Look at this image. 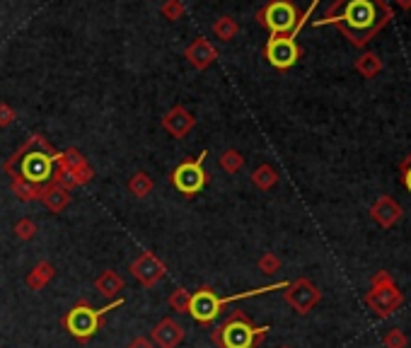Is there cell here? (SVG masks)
<instances>
[{"mask_svg":"<svg viewBox=\"0 0 411 348\" xmlns=\"http://www.w3.org/2000/svg\"><path fill=\"white\" fill-rule=\"evenodd\" d=\"M276 181H278V172H276L271 164H259V167L252 172V184H254L257 189H261V191L274 189Z\"/></svg>","mask_w":411,"mask_h":348,"instance_id":"20","label":"cell"},{"mask_svg":"<svg viewBox=\"0 0 411 348\" xmlns=\"http://www.w3.org/2000/svg\"><path fill=\"white\" fill-rule=\"evenodd\" d=\"M39 201L44 203L51 213H63V211L70 206V191H66L63 186L54 184V181H49V184H44V189H41Z\"/></svg>","mask_w":411,"mask_h":348,"instance_id":"16","label":"cell"},{"mask_svg":"<svg viewBox=\"0 0 411 348\" xmlns=\"http://www.w3.org/2000/svg\"><path fill=\"white\" fill-rule=\"evenodd\" d=\"M193 123H196V119L191 116V111L179 107V104L169 109L167 114H164V119H162L164 131L172 135V138H184V135L193 128Z\"/></svg>","mask_w":411,"mask_h":348,"instance_id":"14","label":"cell"},{"mask_svg":"<svg viewBox=\"0 0 411 348\" xmlns=\"http://www.w3.org/2000/svg\"><path fill=\"white\" fill-rule=\"evenodd\" d=\"M385 68L383 58L378 54H373V51H366V54H361L356 58V70L363 75V78H375V75H380Z\"/></svg>","mask_w":411,"mask_h":348,"instance_id":"19","label":"cell"},{"mask_svg":"<svg viewBox=\"0 0 411 348\" xmlns=\"http://www.w3.org/2000/svg\"><path fill=\"white\" fill-rule=\"evenodd\" d=\"M399 176H402V184L407 186L411 193V152L404 157L402 164H399Z\"/></svg>","mask_w":411,"mask_h":348,"instance_id":"31","label":"cell"},{"mask_svg":"<svg viewBox=\"0 0 411 348\" xmlns=\"http://www.w3.org/2000/svg\"><path fill=\"white\" fill-rule=\"evenodd\" d=\"M269 327H257L242 310H235L218 329L210 332V341L220 348H259Z\"/></svg>","mask_w":411,"mask_h":348,"instance_id":"4","label":"cell"},{"mask_svg":"<svg viewBox=\"0 0 411 348\" xmlns=\"http://www.w3.org/2000/svg\"><path fill=\"white\" fill-rule=\"evenodd\" d=\"M37 232H39V228H37V223H34L32 218H22V220H17V223H15V235H17V240L29 242V240L37 237Z\"/></svg>","mask_w":411,"mask_h":348,"instance_id":"27","label":"cell"},{"mask_svg":"<svg viewBox=\"0 0 411 348\" xmlns=\"http://www.w3.org/2000/svg\"><path fill=\"white\" fill-rule=\"evenodd\" d=\"M0 348H3V346H0Z\"/></svg>","mask_w":411,"mask_h":348,"instance_id":"36","label":"cell"},{"mask_svg":"<svg viewBox=\"0 0 411 348\" xmlns=\"http://www.w3.org/2000/svg\"><path fill=\"white\" fill-rule=\"evenodd\" d=\"M395 17L385 0H334L332 8L315 27L334 25L358 49L368 46Z\"/></svg>","mask_w":411,"mask_h":348,"instance_id":"1","label":"cell"},{"mask_svg":"<svg viewBox=\"0 0 411 348\" xmlns=\"http://www.w3.org/2000/svg\"><path fill=\"white\" fill-rule=\"evenodd\" d=\"M184 5H181V0H167V3L162 5V15L167 17V20H172V22H177L184 17Z\"/></svg>","mask_w":411,"mask_h":348,"instance_id":"30","label":"cell"},{"mask_svg":"<svg viewBox=\"0 0 411 348\" xmlns=\"http://www.w3.org/2000/svg\"><path fill=\"white\" fill-rule=\"evenodd\" d=\"M281 348H291V346H281Z\"/></svg>","mask_w":411,"mask_h":348,"instance_id":"35","label":"cell"},{"mask_svg":"<svg viewBox=\"0 0 411 348\" xmlns=\"http://www.w3.org/2000/svg\"><path fill=\"white\" fill-rule=\"evenodd\" d=\"M54 276H56L54 264H51V262H39L37 266H34L27 274L25 283H27L29 291H44V288L49 286L51 281H54Z\"/></svg>","mask_w":411,"mask_h":348,"instance_id":"18","label":"cell"},{"mask_svg":"<svg viewBox=\"0 0 411 348\" xmlns=\"http://www.w3.org/2000/svg\"><path fill=\"white\" fill-rule=\"evenodd\" d=\"M320 5V0H313L310 3V8L305 10V15H300V22H298V27L293 29L291 34H278V37H269L266 46H264V56H266V61L271 63L276 70H288L293 68L298 63V58H300V46H298L295 37L300 34V29L305 25V20H310L313 17V10Z\"/></svg>","mask_w":411,"mask_h":348,"instance_id":"6","label":"cell"},{"mask_svg":"<svg viewBox=\"0 0 411 348\" xmlns=\"http://www.w3.org/2000/svg\"><path fill=\"white\" fill-rule=\"evenodd\" d=\"M283 298L298 315H308V312H313L317 308V303L322 300V293L313 281L303 276V279H295L293 283H288Z\"/></svg>","mask_w":411,"mask_h":348,"instance_id":"10","label":"cell"},{"mask_svg":"<svg viewBox=\"0 0 411 348\" xmlns=\"http://www.w3.org/2000/svg\"><path fill=\"white\" fill-rule=\"evenodd\" d=\"M186 339V332L184 327L172 320V317H164L150 329V341L155 344V348H179L184 344Z\"/></svg>","mask_w":411,"mask_h":348,"instance_id":"12","label":"cell"},{"mask_svg":"<svg viewBox=\"0 0 411 348\" xmlns=\"http://www.w3.org/2000/svg\"><path fill=\"white\" fill-rule=\"evenodd\" d=\"M286 286H288V281H278V283H271V286L254 288V291L227 295V298H220V295H215L208 286H203V288H198L196 293H191V303H189V312H186V315H191V320L198 324H210L218 320V315L225 305L237 303V300H247V298H257V295H266L274 291H286Z\"/></svg>","mask_w":411,"mask_h":348,"instance_id":"3","label":"cell"},{"mask_svg":"<svg viewBox=\"0 0 411 348\" xmlns=\"http://www.w3.org/2000/svg\"><path fill=\"white\" fill-rule=\"evenodd\" d=\"M41 189L39 184H32V181H25V179H13V191L20 201H39L41 198Z\"/></svg>","mask_w":411,"mask_h":348,"instance_id":"22","label":"cell"},{"mask_svg":"<svg viewBox=\"0 0 411 348\" xmlns=\"http://www.w3.org/2000/svg\"><path fill=\"white\" fill-rule=\"evenodd\" d=\"M128 191L136 198H145L152 191V179L145 172H136L128 179Z\"/></svg>","mask_w":411,"mask_h":348,"instance_id":"23","label":"cell"},{"mask_svg":"<svg viewBox=\"0 0 411 348\" xmlns=\"http://www.w3.org/2000/svg\"><path fill=\"white\" fill-rule=\"evenodd\" d=\"M402 303H404V293L397 288L395 279H392L387 271H378V274L373 276V286H370V291L366 293L368 308L373 310L380 320H385V317L395 315V312L402 308Z\"/></svg>","mask_w":411,"mask_h":348,"instance_id":"7","label":"cell"},{"mask_svg":"<svg viewBox=\"0 0 411 348\" xmlns=\"http://www.w3.org/2000/svg\"><path fill=\"white\" fill-rule=\"evenodd\" d=\"M123 286H126V283H123V279L119 274H116V271H104V274H99L97 279H95V288L99 291V295H102V298H107L109 303L111 300H116L121 295V291H123Z\"/></svg>","mask_w":411,"mask_h":348,"instance_id":"17","label":"cell"},{"mask_svg":"<svg viewBox=\"0 0 411 348\" xmlns=\"http://www.w3.org/2000/svg\"><path fill=\"white\" fill-rule=\"evenodd\" d=\"M126 348H155V344L150 341V336H133Z\"/></svg>","mask_w":411,"mask_h":348,"instance_id":"33","label":"cell"},{"mask_svg":"<svg viewBox=\"0 0 411 348\" xmlns=\"http://www.w3.org/2000/svg\"><path fill=\"white\" fill-rule=\"evenodd\" d=\"M257 266H259L261 274L266 276H274L276 271L281 269V259L274 254V252H264V254L259 257V262H257Z\"/></svg>","mask_w":411,"mask_h":348,"instance_id":"28","label":"cell"},{"mask_svg":"<svg viewBox=\"0 0 411 348\" xmlns=\"http://www.w3.org/2000/svg\"><path fill=\"white\" fill-rule=\"evenodd\" d=\"M402 213H404L402 206H399L392 196H380L378 201L373 203V208H370V218L385 230L397 225V223L402 220Z\"/></svg>","mask_w":411,"mask_h":348,"instance_id":"13","label":"cell"},{"mask_svg":"<svg viewBox=\"0 0 411 348\" xmlns=\"http://www.w3.org/2000/svg\"><path fill=\"white\" fill-rule=\"evenodd\" d=\"M397 5L402 10H411V0H397Z\"/></svg>","mask_w":411,"mask_h":348,"instance_id":"34","label":"cell"},{"mask_svg":"<svg viewBox=\"0 0 411 348\" xmlns=\"http://www.w3.org/2000/svg\"><path fill=\"white\" fill-rule=\"evenodd\" d=\"M56 164L58 167H63V169H68V172H75V169L85 167L87 160H85V155H82L80 150L68 147V150H63V152H58L56 155Z\"/></svg>","mask_w":411,"mask_h":348,"instance_id":"21","label":"cell"},{"mask_svg":"<svg viewBox=\"0 0 411 348\" xmlns=\"http://www.w3.org/2000/svg\"><path fill=\"white\" fill-rule=\"evenodd\" d=\"M383 344H385V348H407L409 339H407V334H404L402 329L395 327L383 336Z\"/></svg>","mask_w":411,"mask_h":348,"instance_id":"29","label":"cell"},{"mask_svg":"<svg viewBox=\"0 0 411 348\" xmlns=\"http://www.w3.org/2000/svg\"><path fill=\"white\" fill-rule=\"evenodd\" d=\"M237 29H240V27H237V22H235L232 17H220V20L213 25L215 37H218L220 41H230V39H235Z\"/></svg>","mask_w":411,"mask_h":348,"instance_id":"26","label":"cell"},{"mask_svg":"<svg viewBox=\"0 0 411 348\" xmlns=\"http://www.w3.org/2000/svg\"><path fill=\"white\" fill-rule=\"evenodd\" d=\"M15 121V111L10 104H5V102H0V126H10V123Z\"/></svg>","mask_w":411,"mask_h":348,"instance_id":"32","label":"cell"},{"mask_svg":"<svg viewBox=\"0 0 411 348\" xmlns=\"http://www.w3.org/2000/svg\"><path fill=\"white\" fill-rule=\"evenodd\" d=\"M167 303L177 315H186V312H189V303H191V293L186 291V288H174V291L169 293Z\"/></svg>","mask_w":411,"mask_h":348,"instance_id":"24","label":"cell"},{"mask_svg":"<svg viewBox=\"0 0 411 348\" xmlns=\"http://www.w3.org/2000/svg\"><path fill=\"white\" fill-rule=\"evenodd\" d=\"M206 155H208V150H203L198 157L184 160L172 169L169 181H172V186L177 189L179 193H184V196H196V193L203 191L206 181H208V174H206V169H203Z\"/></svg>","mask_w":411,"mask_h":348,"instance_id":"9","label":"cell"},{"mask_svg":"<svg viewBox=\"0 0 411 348\" xmlns=\"http://www.w3.org/2000/svg\"><path fill=\"white\" fill-rule=\"evenodd\" d=\"M123 305V300L121 298H116V300H111V303L107 305V308H92L90 303H78V305H73L68 312H66V317H63V327L68 329V334L73 336V339H78V341H90L92 336H95L99 329H102V324H104V317L109 315L111 310H119Z\"/></svg>","mask_w":411,"mask_h":348,"instance_id":"5","label":"cell"},{"mask_svg":"<svg viewBox=\"0 0 411 348\" xmlns=\"http://www.w3.org/2000/svg\"><path fill=\"white\" fill-rule=\"evenodd\" d=\"M220 167L225 169L227 174H237L240 169L244 167V155L240 150H225L220 155Z\"/></svg>","mask_w":411,"mask_h":348,"instance_id":"25","label":"cell"},{"mask_svg":"<svg viewBox=\"0 0 411 348\" xmlns=\"http://www.w3.org/2000/svg\"><path fill=\"white\" fill-rule=\"evenodd\" d=\"M131 276L143 288H152L167 276V266H164V262L155 254V252H143L138 259H133Z\"/></svg>","mask_w":411,"mask_h":348,"instance_id":"11","label":"cell"},{"mask_svg":"<svg viewBox=\"0 0 411 348\" xmlns=\"http://www.w3.org/2000/svg\"><path fill=\"white\" fill-rule=\"evenodd\" d=\"M257 20L269 29L271 37H278V34H291L293 29L298 27L300 13H298L293 0H269V3L259 10Z\"/></svg>","mask_w":411,"mask_h":348,"instance_id":"8","label":"cell"},{"mask_svg":"<svg viewBox=\"0 0 411 348\" xmlns=\"http://www.w3.org/2000/svg\"><path fill=\"white\" fill-rule=\"evenodd\" d=\"M56 155L58 152L41 135H29L27 143L5 162V172L13 174V179H25L44 186L54 176Z\"/></svg>","mask_w":411,"mask_h":348,"instance_id":"2","label":"cell"},{"mask_svg":"<svg viewBox=\"0 0 411 348\" xmlns=\"http://www.w3.org/2000/svg\"><path fill=\"white\" fill-rule=\"evenodd\" d=\"M186 58H189V63L196 70H206L210 66V63H215V58H218V51L213 49V44H210L208 39L198 37L191 41V46L186 49Z\"/></svg>","mask_w":411,"mask_h":348,"instance_id":"15","label":"cell"}]
</instances>
